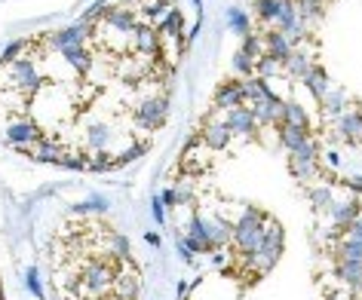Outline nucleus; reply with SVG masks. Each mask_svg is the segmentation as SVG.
<instances>
[{
	"label": "nucleus",
	"mask_w": 362,
	"mask_h": 300,
	"mask_svg": "<svg viewBox=\"0 0 362 300\" xmlns=\"http://www.w3.org/2000/svg\"><path fill=\"white\" fill-rule=\"evenodd\" d=\"M89 34H93V22H77V25H68V28H62V31H52L47 37V43L56 52H62L65 47H74V43H86Z\"/></svg>",
	"instance_id": "9"
},
{
	"label": "nucleus",
	"mask_w": 362,
	"mask_h": 300,
	"mask_svg": "<svg viewBox=\"0 0 362 300\" xmlns=\"http://www.w3.org/2000/svg\"><path fill=\"white\" fill-rule=\"evenodd\" d=\"M83 148L89 153H111V148H114V129L107 123H102V120L89 123L83 129Z\"/></svg>",
	"instance_id": "8"
},
{
	"label": "nucleus",
	"mask_w": 362,
	"mask_h": 300,
	"mask_svg": "<svg viewBox=\"0 0 362 300\" xmlns=\"http://www.w3.org/2000/svg\"><path fill=\"white\" fill-rule=\"evenodd\" d=\"M102 251H107L111 258H117L120 263H129L132 260V248H129V242H126V236L107 230V227L102 230Z\"/></svg>",
	"instance_id": "20"
},
{
	"label": "nucleus",
	"mask_w": 362,
	"mask_h": 300,
	"mask_svg": "<svg viewBox=\"0 0 362 300\" xmlns=\"http://www.w3.org/2000/svg\"><path fill=\"white\" fill-rule=\"evenodd\" d=\"M102 25L107 31H114V34H120V37L129 40L135 31L141 28L139 25V16H135L132 6H107L105 16H102Z\"/></svg>",
	"instance_id": "6"
},
{
	"label": "nucleus",
	"mask_w": 362,
	"mask_h": 300,
	"mask_svg": "<svg viewBox=\"0 0 362 300\" xmlns=\"http://www.w3.org/2000/svg\"><path fill=\"white\" fill-rule=\"evenodd\" d=\"M344 236H350V239H359V242H362V217H359V215L353 217L347 227H344Z\"/></svg>",
	"instance_id": "45"
},
{
	"label": "nucleus",
	"mask_w": 362,
	"mask_h": 300,
	"mask_svg": "<svg viewBox=\"0 0 362 300\" xmlns=\"http://www.w3.org/2000/svg\"><path fill=\"white\" fill-rule=\"evenodd\" d=\"M105 10H107V0H95V4L89 6L83 16H80V22H93L95 16H105Z\"/></svg>",
	"instance_id": "44"
},
{
	"label": "nucleus",
	"mask_w": 362,
	"mask_h": 300,
	"mask_svg": "<svg viewBox=\"0 0 362 300\" xmlns=\"http://www.w3.org/2000/svg\"><path fill=\"white\" fill-rule=\"evenodd\" d=\"M228 22H230V28L237 31L240 37H249V34H252V25H249V19H246V13H243V10H230Z\"/></svg>",
	"instance_id": "39"
},
{
	"label": "nucleus",
	"mask_w": 362,
	"mask_h": 300,
	"mask_svg": "<svg viewBox=\"0 0 362 300\" xmlns=\"http://www.w3.org/2000/svg\"><path fill=\"white\" fill-rule=\"evenodd\" d=\"M334 260H362V242L344 236L338 242V248H334Z\"/></svg>",
	"instance_id": "32"
},
{
	"label": "nucleus",
	"mask_w": 362,
	"mask_h": 300,
	"mask_svg": "<svg viewBox=\"0 0 362 300\" xmlns=\"http://www.w3.org/2000/svg\"><path fill=\"white\" fill-rule=\"evenodd\" d=\"M144 150H148V144H129L120 157H117V166H126V162H132V160H139L144 157Z\"/></svg>",
	"instance_id": "42"
},
{
	"label": "nucleus",
	"mask_w": 362,
	"mask_h": 300,
	"mask_svg": "<svg viewBox=\"0 0 362 300\" xmlns=\"http://www.w3.org/2000/svg\"><path fill=\"white\" fill-rule=\"evenodd\" d=\"M301 80H304V86L310 89V95H313V98H322L325 92H329V74H325L322 68H316V65H313Z\"/></svg>",
	"instance_id": "27"
},
{
	"label": "nucleus",
	"mask_w": 362,
	"mask_h": 300,
	"mask_svg": "<svg viewBox=\"0 0 362 300\" xmlns=\"http://www.w3.org/2000/svg\"><path fill=\"white\" fill-rule=\"evenodd\" d=\"M105 208H107L105 199H89V203L77 205V212H105Z\"/></svg>",
	"instance_id": "46"
},
{
	"label": "nucleus",
	"mask_w": 362,
	"mask_h": 300,
	"mask_svg": "<svg viewBox=\"0 0 362 300\" xmlns=\"http://www.w3.org/2000/svg\"><path fill=\"white\" fill-rule=\"evenodd\" d=\"M252 6H255V16L264 25H274L279 6H283V0H252Z\"/></svg>",
	"instance_id": "34"
},
{
	"label": "nucleus",
	"mask_w": 362,
	"mask_h": 300,
	"mask_svg": "<svg viewBox=\"0 0 362 300\" xmlns=\"http://www.w3.org/2000/svg\"><path fill=\"white\" fill-rule=\"evenodd\" d=\"M230 138H233V132L228 129V123H224V120H212V116H206V120H203L200 141L209 150H224L230 144Z\"/></svg>",
	"instance_id": "12"
},
{
	"label": "nucleus",
	"mask_w": 362,
	"mask_h": 300,
	"mask_svg": "<svg viewBox=\"0 0 362 300\" xmlns=\"http://www.w3.org/2000/svg\"><path fill=\"white\" fill-rule=\"evenodd\" d=\"M325 215H329L332 227H338V230H344V227H347V224L353 221V217L359 215V199H356V196H353V199H334L332 208H329Z\"/></svg>",
	"instance_id": "18"
},
{
	"label": "nucleus",
	"mask_w": 362,
	"mask_h": 300,
	"mask_svg": "<svg viewBox=\"0 0 362 300\" xmlns=\"http://www.w3.org/2000/svg\"><path fill=\"white\" fill-rule=\"evenodd\" d=\"M25 47H28V40H13V43H6V49H4V59L0 61H13V59H19Z\"/></svg>",
	"instance_id": "43"
},
{
	"label": "nucleus",
	"mask_w": 362,
	"mask_h": 300,
	"mask_svg": "<svg viewBox=\"0 0 362 300\" xmlns=\"http://www.w3.org/2000/svg\"><path fill=\"white\" fill-rule=\"evenodd\" d=\"M25 153H28L31 160H37V162H52V166H62L65 157H68V148L62 141H56V138H37Z\"/></svg>",
	"instance_id": "11"
},
{
	"label": "nucleus",
	"mask_w": 362,
	"mask_h": 300,
	"mask_svg": "<svg viewBox=\"0 0 362 300\" xmlns=\"http://www.w3.org/2000/svg\"><path fill=\"white\" fill-rule=\"evenodd\" d=\"M224 123H228V129L233 135H240V138H249V135H255V129H258V120H255V111H252V104L230 107L228 116H224Z\"/></svg>",
	"instance_id": "10"
},
{
	"label": "nucleus",
	"mask_w": 362,
	"mask_h": 300,
	"mask_svg": "<svg viewBox=\"0 0 362 300\" xmlns=\"http://www.w3.org/2000/svg\"><path fill=\"white\" fill-rule=\"evenodd\" d=\"M243 92H246V104H252V107H258V104H264L270 95V86H267V80H261L258 74H252V77H246L243 80Z\"/></svg>",
	"instance_id": "23"
},
{
	"label": "nucleus",
	"mask_w": 362,
	"mask_h": 300,
	"mask_svg": "<svg viewBox=\"0 0 362 300\" xmlns=\"http://www.w3.org/2000/svg\"><path fill=\"white\" fill-rule=\"evenodd\" d=\"M283 123L288 126H307L310 129V120H307V111L298 102H286V114H283Z\"/></svg>",
	"instance_id": "36"
},
{
	"label": "nucleus",
	"mask_w": 362,
	"mask_h": 300,
	"mask_svg": "<svg viewBox=\"0 0 362 300\" xmlns=\"http://www.w3.org/2000/svg\"><path fill=\"white\" fill-rule=\"evenodd\" d=\"M139 288H141V279H139V270L129 263H120V272H117L114 279V294L120 300H139Z\"/></svg>",
	"instance_id": "13"
},
{
	"label": "nucleus",
	"mask_w": 362,
	"mask_h": 300,
	"mask_svg": "<svg viewBox=\"0 0 362 300\" xmlns=\"http://www.w3.org/2000/svg\"><path fill=\"white\" fill-rule=\"evenodd\" d=\"M264 248L258 254H249V258H243L246 263V270H252L255 276H264L267 270L276 267V260L283 258V248H286V236H283V227H279L274 217H267V230H264Z\"/></svg>",
	"instance_id": "3"
},
{
	"label": "nucleus",
	"mask_w": 362,
	"mask_h": 300,
	"mask_svg": "<svg viewBox=\"0 0 362 300\" xmlns=\"http://www.w3.org/2000/svg\"><path fill=\"white\" fill-rule=\"evenodd\" d=\"M288 169H292V175L298 181H313L316 175H320V166H316V160H298L288 153Z\"/></svg>",
	"instance_id": "29"
},
{
	"label": "nucleus",
	"mask_w": 362,
	"mask_h": 300,
	"mask_svg": "<svg viewBox=\"0 0 362 300\" xmlns=\"http://www.w3.org/2000/svg\"><path fill=\"white\" fill-rule=\"evenodd\" d=\"M203 221H206V230H209V239H212L215 248H221V245H228L233 239L230 221H224V217H218V215H209V217L203 215Z\"/></svg>",
	"instance_id": "22"
},
{
	"label": "nucleus",
	"mask_w": 362,
	"mask_h": 300,
	"mask_svg": "<svg viewBox=\"0 0 362 300\" xmlns=\"http://www.w3.org/2000/svg\"><path fill=\"white\" fill-rule=\"evenodd\" d=\"M307 196H310V205L316 208V212H329V208H332V203H334V199H338V196H334L329 187L310 190V193H307Z\"/></svg>",
	"instance_id": "37"
},
{
	"label": "nucleus",
	"mask_w": 362,
	"mask_h": 300,
	"mask_svg": "<svg viewBox=\"0 0 362 300\" xmlns=\"http://www.w3.org/2000/svg\"><path fill=\"white\" fill-rule=\"evenodd\" d=\"M255 111V120L258 126H283V114H286V102L279 95H270L264 104H258V107H252Z\"/></svg>",
	"instance_id": "15"
},
{
	"label": "nucleus",
	"mask_w": 362,
	"mask_h": 300,
	"mask_svg": "<svg viewBox=\"0 0 362 300\" xmlns=\"http://www.w3.org/2000/svg\"><path fill=\"white\" fill-rule=\"evenodd\" d=\"M157 31L163 34V40H185V16H181L178 10H169L160 19Z\"/></svg>",
	"instance_id": "24"
},
{
	"label": "nucleus",
	"mask_w": 362,
	"mask_h": 300,
	"mask_svg": "<svg viewBox=\"0 0 362 300\" xmlns=\"http://www.w3.org/2000/svg\"><path fill=\"white\" fill-rule=\"evenodd\" d=\"M153 217H157V221L163 224V221H166V203H163V199L157 196V199H153Z\"/></svg>",
	"instance_id": "48"
},
{
	"label": "nucleus",
	"mask_w": 362,
	"mask_h": 300,
	"mask_svg": "<svg viewBox=\"0 0 362 300\" xmlns=\"http://www.w3.org/2000/svg\"><path fill=\"white\" fill-rule=\"evenodd\" d=\"M230 68H233V74H237L240 80H246V77H252L255 74V59H249L246 52H233V61H230Z\"/></svg>",
	"instance_id": "35"
},
{
	"label": "nucleus",
	"mask_w": 362,
	"mask_h": 300,
	"mask_svg": "<svg viewBox=\"0 0 362 300\" xmlns=\"http://www.w3.org/2000/svg\"><path fill=\"white\" fill-rule=\"evenodd\" d=\"M47 77L40 74L37 61L31 56H19L13 61H0V89H13L22 95H37Z\"/></svg>",
	"instance_id": "1"
},
{
	"label": "nucleus",
	"mask_w": 362,
	"mask_h": 300,
	"mask_svg": "<svg viewBox=\"0 0 362 300\" xmlns=\"http://www.w3.org/2000/svg\"><path fill=\"white\" fill-rule=\"evenodd\" d=\"M320 104H322V116H332V120H338V116L344 114V107H347V98H344L341 92H325L320 98Z\"/></svg>",
	"instance_id": "31"
},
{
	"label": "nucleus",
	"mask_w": 362,
	"mask_h": 300,
	"mask_svg": "<svg viewBox=\"0 0 362 300\" xmlns=\"http://www.w3.org/2000/svg\"><path fill=\"white\" fill-rule=\"evenodd\" d=\"M25 282H28L31 294H37V297H40V276H37V270H28V276H25Z\"/></svg>",
	"instance_id": "47"
},
{
	"label": "nucleus",
	"mask_w": 362,
	"mask_h": 300,
	"mask_svg": "<svg viewBox=\"0 0 362 300\" xmlns=\"http://www.w3.org/2000/svg\"><path fill=\"white\" fill-rule=\"evenodd\" d=\"M129 49L135 56H144V59H153L163 52V34L153 28V25H141L139 31L129 37Z\"/></svg>",
	"instance_id": "7"
},
{
	"label": "nucleus",
	"mask_w": 362,
	"mask_h": 300,
	"mask_svg": "<svg viewBox=\"0 0 362 300\" xmlns=\"http://www.w3.org/2000/svg\"><path fill=\"white\" fill-rule=\"evenodd\" d=\"M187 245H191L194 251H212L215 245L209 239V230H206V221H203V215H194L191 221H187Z\"/></svg>",
	"instance_id": "19"
},
{
	"label": "nucleus",
	"mask_w": 362,
	"mask_h": 300,
	"mask_svg": "<svg viewBox=\"0 0 362 300\" xmlns=\"http://www.w3.org/2000/svg\"><path fill=\"white\" fill-rule=\"evenodd\" d=\"M310 68H313V61H310V56H307V49H295L292 56L286 59V65H283V71L288 77H304Z\"/></svg>",
	"instance_id": "28"
},
{
	"label": "nucleus",
	"mask_w": 362,
	"mask_h": 300,
	"mask_svg": "<svg viewBox=\"0 0 362 300\" xmlns=\"http://www.w3.org/2000/svg\"><path fill=\"white\" fill-rule=\"evenodd\" d=\"M166 111H169V98L166 95H144L139 104L132 107V120L139 129H160L166 123Z\"/></svg>",
	"instance_id": "5"
},
{
	"label": "nucleus",
	"mask_w": 362,
	"mask_h": 300,
	"mask_svg": "<svg viewBox=\"0 0 362 300\" xmlns=\"http://www.w3.org/2000/svg\"><path fill=\"white\" fill-rule=\"evenodd\" d=\"M141 6H144V13H148L153 22H160L163 16H166V13L172 10L169 0H141Z\"/></svg>",
	"instance_id": "40"
},
{
	"label": "nucleus",
	"mask_w": 362,
	"mask_h": 300,
	"mask_svg": "<svg viewBox=\"0 0 362 300\" xmlns=\"http://www.w3.org/2000/svg\"><path fill=\"white\" fill-rule=\"evenodd\" d=\"M0 138L16 150H28L34 141L43 138V129H40V123L28 120V116H13V120H6V126L0 129Z\"/></svg>",
	"instance_id": "4"
},
{
	"label": "nucleus",
	"mask_w": 362,
	"mask_h": 300,
	"mask_svg": "<svg viewBox=\"0 0 362 300\" xmlns=\"http://www.w3.org/2000/svg\"><path fill=\"white\" fill-rule=\"evenodd\" d=\"M59 56L77 71V77H86L89 71H93V52H89L86 43H74V47H65V49L59 52Z\"/></svg>",
	"instance_id": "16"
},
{
	"label": "nucleus",
	"mask_w": 362,
	"mask_h": 300,
	"mask_svg": "<svg viewBox=\"0 0 362 300\" xmlns=\"http://www.w3.org/2000/svg\"><path fill=\"white\" fill-rule=\"evenodd\" d=\"M163 203L166 205H194V193L187 184H178L175 190H163Z\"/></svg>",
	"instance_id": "33"
},
{
	"label": "nucleus",
	"mask_w": 362,
	"mask_h": 300,
	"mask_svg": "<svg viewBox=\"0 0 362 300\" xmlns=\"http://www.w3.org/2000/svg\"><path fill=\"white\" fill-rule=\"evenodd\" d=\"M243 52L258 61L261 56H264V43H261V37H255V34H249V37H243Z\"/></svg>",
	"instance_id": "41"
},
{
	"label": "nucleus",
	"mask_w": 362,
	"mask_h": 300,
	"mask_svg": "<svg viewBox=\"0 0 362 300\" xmlns=\"http://www.w3.org/2000/svg\"><path fill=\"white\" fill-rule=\"evenodd\" d=\"M334 132L341 135L344 141L350 144H359L362 141V111H344L338 120H334Z\"/></svg>",
	"instance_id": "17"
},
{
	"label": "nucleus",
	"mask_w": 362,
	"mask_h": 300,
	"mask_svg": "<svg viewBox=\"0 0 362 300\" xmlns=\"http://www.w3.org/2000/svg\"><path fill=\"white\" fill-rule=\"evenodd\" d=\"M264 52H267L270 59H276L279 65H286V59L295 52V43L288 40L283 31H276V28H274V31H270L267 37H264Z\"/></svg>",
	"instance_id": "21"
},
{
	"label": "nucleus",
	"mask_w": 362,
	"mask_h": 300,
	"mask_svg": "<svg viewBox=\"0 0 362 300\" xmlns=\"http://www.w3.org/2000/svg\"><path fill=\"white\" fill-rule=\"evenodd\" d=\"M304 141H310V129H307V126H288V123L279 126V144H283L288 153L298 150Z\"/></svg>",
	"instance_id": "25"
},
{
	"label": "nucleus",
	"mask_w": 362,
	"mask_h": 300,
	"mask_svg": "<svg viewBox=\"0 0 362 300\" xmlns=\"http://www.w3.org/2000/svg\"><path fill=\"white\" fill-rule=\"evenodd\" d=\"M301 19V16H298V6H295V0H283V6H279V13H276V19H274V28L276 31H288L292 28V25Z\"/></svg>",
	"instance_id": "30"
},
{
	"label": "nucleus",
	"mask_w": 362,
	"mask_h": 300,
	"mask_svg": "<svg viewBox=\"0 0 362 300\" xmlns=\"http://www.w3.org/2000/svg\"><path fill=\"white\" fill-rule=\"evenodd\" d=\"M334 279H341L344 285H350L353 291L362 288V260H338Z\"/></svg>",
	"instance_id": "26"
},
{
	"label": "nucleus",
	"mask_w": 362,
	"mask_h": 300,
	"mask_svg": "<svg viewBox=\"0 0 362 300\" xmlns=\"http://www.w3.org/2000/svg\"><path fill=\"white\" fill-rule=\"evenodd\" d=\"M264 230H267V215H261L258 208H246L237 224H233V248H237L240 258H249V254H258L264 248Z\"/></svg>",
	"instance_id": "2"
},
{
	"label": "nucleus",
	"mask_w": 362,
	"mask_h": 300,
	"mask_svg": "<svg viewBox=\"0 0 362 300\" xmlns=\"http://www.w3.org/2000/svg\"><path fill=\"white\" fill-rule=\"evenodd\" d=\"M279 68H283V65H279L276 59H270L267 52H264V56H261V59L255 61V74H258L261 80H274V77L279 74Z\"/></svg>",
	"instance_id": "38"
},
{
	"label": "nucleus",
	"mask_w": 362,
	"mask_h": 300,
	"mask_svg": "<svg viewBox=\"0 0 362 300\" xmlns=\"http://www.w3.org/2000/svg\"><path fill=\"white\" fill-rule=\"evenodd\" d=\"M237 104H246V92H243V80L230 77V80H224L218 86V92H215V107H218V111H230V107H237Z\"/></svg>",
	"instance_id": "14"
}]
</instances>
